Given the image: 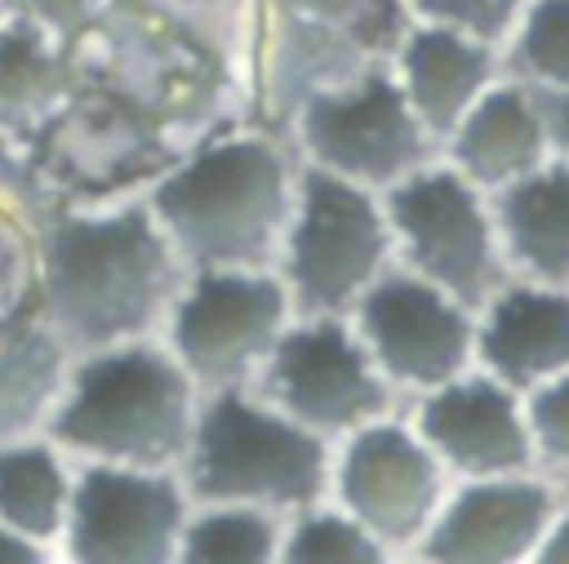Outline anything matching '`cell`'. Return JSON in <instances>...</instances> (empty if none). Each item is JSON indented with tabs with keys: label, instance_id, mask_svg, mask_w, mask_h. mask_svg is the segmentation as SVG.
<instances>
[{
	"label": "cell",
	"instance_id": "cell-1",
	"mask_svg": "<svg viewBox=\"0 0 569 564\" xmlns=\"http://www.w3.org/2000/svg\"><path fill=\"white\" fill-rule=\"evenodd\" d=\"M67 58L71 93L13 142L31 226L142 195L204 138L258 124L253 0H107Z\"/></svg>",
	"mask_w": 569,
	"mask_h": 564
},
{
	"label": "cell",
	"instance_id": "cell-34",
	"mask_svg": "<svg viewBox=\"0 0 569 564\" xmlns=\"http://www.w3.org/2000/svg\"><path fill=\"white\" fill-rule=\"evenodd\" d=\"M9 13H18V0H0V22H4Z\"/></svg>",
	"mask_w": 569,
	"mask_h": 564
},
{
	"label": "cell",
	"instance_id": "cell-18",
	"mask_svg": "<svg viewBox=\"0 0 569 564\" xmlns=\"http://www.w3.org/2000/svg\"><path fill=\"white\" fill-rule=\"evenodd\" d=\"M440 160L471 178L480 191H498L533 173L551 160L542 93L516 75H498L440 138Z\"/></svg>",
	"mask_w": 569,
	"mask_h": 564
},
{
	"label": "cell",
	"instance_id": "cell-30",
	"mask_svg": "<svg viewBox=\"0 0 569 564\" xmlns=\"http://www.w3.org/2000/svg\"><path fill=\"white\" fill-rule=\"evenodd\" d=\"M107 0H18V13H27L40 31H49L53 40L71 44L102 9Z\"/></svg>",
	"mask_w": 569,
	"mask_h": 564
},
{
	"label": "cell",
	"instance_id": "cell-28",
	"mask_svg": "<svg viewBox=\"0 0 569 564\" xmlns=\"http://www.w3.org/2000/svg\"><path fill=\"white\" fill-rule=\"evenodd\" d=\"M36 306V231L0 200V324Z\"/></svg>",
	"mask_w": 569,
	"mask_h": 564
},
{
	"label": "cell",
	"instance_id": "cell-29",
	"mask_svg": "<svg viewBox=\"0 0 569 564\" xmlns=\"http://www.w3.org/2000/svg\"><path fill=\"white\" fill-rule=\"evenodd\" d=\"M405 4H409V18L418 22H440L489 44H502L525 9V0H405Z\"/></svg>",
	"mask_w": 569,
	"mask_h": 564
},
{
	"label": "cell",
	"instance_id": "cell-33",
	"mask_svg": "<svg viewBox=\"0 0 569 564\" xmlns=\"http://www.w3.org/2000/svg\"><path fill=\"white\" fill-rule=\"evenodd\" d=\"M542 111H547L551 155L569 164V93H542Z\"/></svg>",
	"mask_w": 569,
	"mask_h": 564
},
{
	"label": "cell",
	"instance_id": "cell-32",
	"mask_svg": "<svg viewBox=\"0 0 569 564\" xmlns=\"http://www.w3.org/2000/svg\"><path fill=\"white\" fill-rule=\"evenodd\" d=\"M538 564H569V489H565L560 506L551 511V524L538 542Z\"/></svg>",
	"mask_w": 569,
	"mask_h": 564
},
{
	"label": "cell",
	"instance_id": "cell-13",
	"mask_svg": "<svg viewBox=\"0 0 569 564\" xmlns=\"http://www.w3.org/2000/svg\"><path fill=\"white\" fill-rule=\"evenodd\" d=\"M191 493L178 471L76 462L58 560L71 564H173Z\"/></svg>",
	"mask_w": 569,
	"mask_h": 564
},
{
	"label": "cell",
	"instance_id": "cell-20",
	"mask_svg": "<svg viewBox=\"0 0 569 564\" xmlns=\"http://www.w3.org/2000/svg\"><path fill=\"white\" fill-rule=\"evenodd\" d=\"M507 271L520 280L569 284V164L547 160L533 173L489 191Z\"/></svg>",
	"mask_w": 569,
	"mask_h": 564
},
{
	"label": "cell",
	"instance_id": "cell-4",
	"mask_svg": "<svg viewBox=\"0 0 569 564\" xmlns=\"http://www.w3.org/2000/svg\"><path fill=\"white\" fill-rule=\"evenodd\" d=\"M200 413V386L160 338L84 351L44 435L71 462L178 471Z\"/></svg>",
	"mask_w": 569,
	"mask_h": 564
},
{
	"label": "cell",
	"instance_id": "cell-27",
	"mask_svg": "<svg viewBox=\"0 0 569 564\" xmlns=\"http://www.w3.org/2000/svg\"><path fill=\"white\" fill-rule=\"evenodd\" d=\"M525 417L538 471L556 484H569V369L525 391Z\"/></svg>",
	"mask_w": 569,
	"mask_h": 564
},
{
	"label": "cell",
	"instance_id": "cell-15",
	"mask_svg": "<svg viewBox=\"0 0 569 564\" xmlns=\"http://www.w3.org/2000/svg\"><path fill=\"white\" fill-rule=\"evenodd\" d=\"M565 484L542 471L453 480L413 560L427 564H529L560 506Z\"/></svg>",
	"mask_w": 569,
	"mask_h": 564
},
{
	"label": "cell",
	"instance_id": "cell-6",
	"mask_svg": "<svg viewBox=\"0 0 569 564\" xmlns=\"http://www.w3.org/2000/svg\"><path fill=\"white\" fill-rule=\"evenodd\" d=\"M409 22L405 0H253L258 124L289 138L311 93L391 62Z\"/></svg>",
	"mask_w": 569,
	"mask_h": 564
},
{
	"label": "cell",
	"instance_id": "cell-16",
	"mask_svg": "<svg viewBox=\"0 0 569 564\" xmlns=\"http://www.w3.org/2000/svg\"><path fill=\"white\" fill-rule=\"evenodd\" d=\"M413 431L431 444L453 480L538 471L525 395L485 369H467L405 404Z\"/></svg>",
	"mask_w": 569,
	"mask_h": 564
},
{
	"label": "cell",
	"instance_id": "cell-17",
	"mask_svg": "<svg viewBox=\"0 0 569 564\" xmlns=\"http://www.w3.org/2000/svg\"><path fill=\"white\" fill-rule=\"evenodd\" d=\"M476 369L520 395L569 369V284H498L476 306Z\"/></svg>",
	"mask_w": 569,
	"mask_h": 564
},
{
	"label": "cell",
	"instance_id": "cell-3",
	"mask_svg": "<svg viewBox=\"0 0 569 564\" xmlns=\"http://www.w3.org/2000/svg\"><path fill=\"white\" fill-rule=\"evenodd\" d=\"M298 164L284 133L240 124L191 147L142 195L191 271L276 266L293 218Z\"/></svg>",
	"mask_w": 569,
	"mask_h": 564
},
{
	"label": "cell",
	"instance_id": "cell-14",
	"mask_svg": "<svg viewBox=\"0 0 569 564\" xmlns=\"http://www.w3.org/2000/svg\"><path fill=\"white\" fill-rule=\"evenodd\" d=\"M405 404L476 369V306L391 262L347 315Z\"/></svg>",
	"mask_w": 569,
	"mask_h": 564
},
{
	"label": "cell",
	"instance_id": "cell-35",
	"mask_svg": "<svg viewBox=\"0 0 569 564\" xmlns=\"http://www.w3.org/2000/svg\"><path fill=\"white\" fill-rule=\"evenodd\" d=\"M565 489H569V484H565Z\"/></svg>",
	"mask_w": 569,
	"mask_h": 564
},
{
	"label": "cell",
	"instance_id": "cell-8",
	"mask_svg": "<svg viewBox=\"0 0 569 564\" xmlns=\"http://www.w3.org/2000/svg\"><path fill=\"white\" fill-rule=\"evenodd\" d=\"M382 209L396 235V262L440 284L467 306H480L511 280L489 191L462 178L440 155L382 191Z\"/></svg>",
	"mask_w": 569,
	"mask_h": 564
},
{
	"label": "cell",
	"instance_id": "cell-31",
	"mask_svg": "<svg viewBox=\"0 0 569 564\" xmlns=\"http://www.w3.org/2000/svg\"><path fill=\"white\" fill-rule=\"evenodd\" d=\"M44 560H58V551L0 520V564H44Z\"/></svg>",
	"mask_w": 569,
	"mask_h": 564
},
{
	"label": "cell",
	"instance_id": "cell-24",
	"mask_svg": "<svg viewBox=\"0 0 569 564\" xmlns=\"http://www.w3.org/2000/svg\"><path fill=\"white\" fill-rule=\"evenodd\" d=\"M284 515L249 502H191L178 564H280Z\"/></svg>",
	"mask_w": 569,
	"mask_h": 564
},
{
	"label": "cell",
	"instance_id": "cell-11",
	"mask_svg": "<svg viewBox=\"0 0 569 564\" xmlns=\"http://www.w3.org/2000/svg\"><path fill=\"white\" fill-rule=\"evenodd\" d=\"M249 386L333 444L405 409V395L373 364L347 315H293Z\"/></svg>",
	"mask_w": 569,
	"mask_h": 564
},
{
	"label": "cell",
	"instance_id": "cell-21",
	"mask_svg": "<svg viewBox=\"0 0 569 564\" xmlns=\"http://www.w3.org/2000/svg\"><path fill=\"white\" fill-rule=\"evenodd\" d=\"M71 364V346L36 306L0 324V444L49 426Z\"/></svg>",
	"mask_w": 569,
	"mask_h": 564
},
{
	"label": "cell",
	"instance_id": "cell-19",
	"mask_svg": "<svg viewBox=\"0 0 569 564\" xmlns=\"http://www.w3.org/2000/svg\"><path fill=\"white\" fill-rule=\"evenodd\" d=\"M391 71L436 142L467 115V107L498 75H507L502 44L476 40V36L440 27V22H418V18L400 36V44L391 53Z\"/></svg>",
	"mask_w": 569,
	"mask_h": 564
},
{
	"label": "cell",
	"instance_id": "cell-10",
	"mask_svg": "<svg viewBox=\"0 0 569 564\" xmlns=\"http://www.w3.org/2000/svg\"><path fill=\"white\" fill-rule=\"evenodd\" d=\"M289 320L293 302L276 266H200L173 298L160 342L204 395L249 386Z\"/></svg>",
	"mask_w": 569,
	"mask_h": 564
},
{
	"label": "cell",
	"instance_id": "cell-2",
	"mask_svg": "<svg viewBox=\"0 0 569 564\" xmlns=\"http://www.w3.org/2000/svg\"><path fill=\"white\" fill-rule=\"evenodd\" d=\"M187 275L147 195L62 209L36 226V311L71 355L160 338Z\"/></svg>",
	"mask_w": 569,
	"mask_h": 564
},
{
	"label": "cell",
	"instance_id": "cell-26",
	"mask_svg": "<svg viewBox=\"0 0 569 564\" xmlns=\"http://www.w3.org/2000/svg\"><path fill=\"white\" fill-rule=\"evenodd\" d=\"M502 67L538 93H569V0H525L502 40Z\"/></svg>",
	"mask_w": 569,
	"mask_h": 564
},
{
	"label": "cell",
	"instance_id": "cell-9",
	"mask_svg": "<svg viewBox=\"0 0 569 564\" xmlns=\"http://www.w3.org/2000/svg\"><path fill=\"white\" fill-rule=\"evenodd\" d=\"M289 142L302 164L329 169L373 191L396 187L440 155V142L409 107L391 62L311 93L289 120Z\"/></svg>",
	"mask_w": 569,
	"mask_h": 564
},
{
	"label": "cell",
	"instance_id": "cell-23",
	"mask_svg": "<svg viewBox=\"0 0 569 564\" xmlns=\"http://www.w3.org/2000/svg\"><path fill=\"white\" fill-rule=\"evenodd\" d=\"M76 462L40 431L0 444V520L58 551L67 528Z\"/></svg>",
	"mask_w": 569,
	"mask_h": 564
},
{
	"label": "cell",
	"instance_id": "cell-7",
	"mask_svg": "<svg viewBox=\"0 0 569 564\" xmlns=\"http://www.w3.org/2000/svg\"><path fill=\"white\" fill-rule=\"evenodd\" d=\"M391 262L396 235L382 209V191L316 164H298L293 218L276 262L293 315H351L360 293Z\"/></svg>",
	"mask_w": 569,
	"mask_h": 564
},
{
	"label": "cell",
	"instance_id": "cell-5",
	"mask_svg": "<svg viewBox=\"0 0 569 564\" xmlns=\"http://www.w3.org/2000/svg\"><path fill=\"white\" fill-rule=\"evenodd\" d=\"M178 475L191 502H249L293 515L329 497L333 440L293 422L253 386H222L200 395Z\"/></svg>",
	"mask_w": 569,
	"mask_h": 564
},
{
	"label": "cell",
	"instance_id": "cell-25",
	"mask_svg": "<svg viewBox=\"0 0 569 564\" xmlns=\"http://www.w3.org/2000/svg\"><path fill=\"white\" fill-rule=\"evenodd\" d=\"M280 560L284 564H387L391 555L351 511L325 497L284 515Z\"/></svg>",
	"mask_w": 569,
	"mask_h": 564
},
{
	"label": "cell",
	"instance_id": "cell-22",
	"mask_svg": "<svg viewBox=\"0 0 569 564\" xmlns=\"http://www.w3.org/2000/svg\"><path fill=\"white\" fill-rule=\"evenodd\" d=\"M71 93L67 44L40 31L27 13L0 22V138L27 142Z\"/></svg>",
	"mask_w": 569,
	"mask_h": 564
},
{
	"label": "cell",
	"instance_id": "cell-12",
	"mask_svg": "<svg viewBox=\"0 0 569 564\" xmlns=\"http://www.w3.org/2000/svg\"><path fill=\"white\" fill-rule=\"evenodd\" d=\"M453 475L400 413L373 417L333 444L329 497L351 511L391 560H413Z\"/></svg>",
	"mask_w": 569,
	"mask_h": 564
}]
</instances>
